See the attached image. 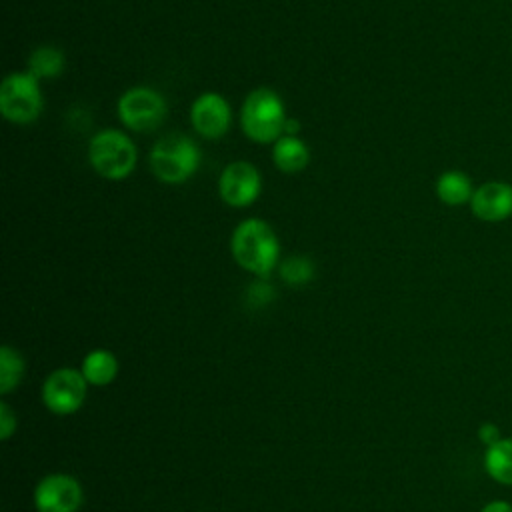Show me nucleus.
I'll return each instance as SVG.
<instances>
[{
  "mask_svg": "<svg viewBox=\"0 0 512 512\" xmlns=\"http://www.w3.org/2000/svg\"><path fill=\"white\" fill-rule=\"evenodd\" d=\"M484 468L498 484L512 486V438H502L486 448Z\"/></svg>",
  "mask_w": 512,
  "mask_h": 512,
  "instance_id": "obj_15",
  "label": "nucleus"
},
{
  "mask_svg": "<svg viewBox=\"0 0 512 512\" xmlns=\"http://www.w3.org/2000/svg\"><path fill=\"white\" fill-rule=\"evenodd\" d=\"M260 188L262 176L258 168L244 160L230 162L218 178L220 198L234 208L250 206L260 196Z\"/></svg>",
  "mask_w": 512,
  "mask_h": 512,
  "instance_id": "obj_8",
  "label": "nucleus"
},
{
  "mask_svg": "<svg viewBox=\"0 0 512 512\" xmlns=\"http://www.w3.org/2000/svg\"><path fill=\"white\" fill-rule=\"evenodd\" d=\"M434 190H436V196L442 204L456 208V206L470 204L476 186H474L472 178L466 172L446 170L436 178Z\"/></svg>",
  "mask_w": 512,
  "mask_h": 512,
  "instance_id": "obj_12",
  "label": "nucleus"
},
{
  "mask_svg": "<svg viewBox=\"0 0 512 512\" xmlns=\"http://www.w3.org/2000/svg\"><path fill=\"white\" fill-rule=\"evenodd\" d=\"M298 130H300L298 120L288 118V120H286V126H284V134H288V136H296V132H298Z\"/></svg>",
  "mask_w": 512,
  "mask_h": 512,
  "instance_id": "obj_22",
  "label": "nucleus"
},
{
  "mask_svg": "<svg viewBox=\"0 0 512 512\" xmlns=\"http://www.w3.org/2000/svg\"><path fill=\"white\" fill-rule=\"evenodd\" d=\"M286 110L282 98L272 88L252 90L240 110V124L244 134L260 144L276 142L284 134Z\"/></svg>",
  "mask_w": 512,
  "mask_h": 512,
  "instance_id": "obj_2",
  "label": "nucleus"
},
{
  "mask_svg": "<svg viewBox=\"0 0 512 512\" xmlns=\"http://www.w3.org/2000/svg\"><path fill=\"white\" fill-rule=\"evenodd\" d=\"M82 374L88 384L106 386L118 374V360L110 350H92L82 362Z\"/></svg>",
  "mask_w": 512,
  "mask_h": 512,
  "instance_id": "obj_14",
  "label": "nucleus"
},
{
  "mask_svg": "<svg viewBox=\"0 0 512 512\" xmlns=\"http://www.w3.org/2000/svg\"><path fill=\"white\" fill-rule=\"evenodd\" d=\"M24 376V360L22 356L10 348L2 346L0 348V392L8 394L14 390Z\"/></svg>",
  "mask_w": 512,
  "mask_h": 512,
  "instance_id": "obj_17",
  "label": "nucleus"
},
{
  "mask_svg": "<svg viewBox=\"0 0 512 512\" xmlns=\"http://www.w3.org/2000/svg\"><path fill=\"white\" fill-rule=\"evenodd\" d=\"M82 504V488L68 474H50L42 478L34 490V506L38 512H76Z\"/></svg>",
  "mask_w": 512,
  "mask_h": 512,
  "instance_id": "obj_10",
  "label": "nucleus"
},
{
  "mask_svg": "<svg viewBox=\"0 0 512 512\" xmlns=\"http://www.w3.org/2000/svg\"><path fill=\"white\" fill-rule=\"evenodd\" d=\"M44 100L38 78L26 72H12L0 86V112L8 122L30 124L42 112Z\"/></svg>",
  "mask_w": 512,
  "mask_h": 512,
  "instance_id": "obj_5",
  "label": "nucleus"
},
{
  "mask_svg": "<svg viewBox=\"0 0 512 512\" xmlns=\"http://www.w3.org/2000/svg\"><path fill=\"white\" fill-rule=\"evenodd\" d=\"M230 250L244 270L256 276H268L278 264L280 242L268 222L246 218L234 228Z\"/></svg>",
  "mask_w": 512,
  "mask_h": 512,
  "instance_id": "obj_1",
  "label": "nucleus"
},
{
  "mask_svg": "<svg viewBox=\"0 0 512 512\" xmlns=\"http://www.w3.org/2000/svg\"><path fill=\"white\" fill-rule=\"evenodd\" d=\"M88 158L100 176L108 180H122L134 170L138 152L130 136L122 130L106 128L92 136L88 144Z\"/></svg>",
  "mask_w": 512,
  "mask_h": 512,
  "instance_id": "obj_4",
  "label": "nucleus"
},
{
  "mask_svg": "<svg viewBox=\"0 0 512 512\" xmlns=\"http://www.w3.org/2000/svg\"><path fill=\"white\" fill-rule=\"evenodd\" d=\"M472 216L486 224H500L512 218V184L506 180H486L476 186L468 204Z\"/></svg>",
  "mask_w": 512,
  "mask_h": 512,
  "instance_id": "obj_9",
  "label": "nucleus"
},
{
  "mask_svg": "<svg viewBox=\"0 0 512 512\" xmlns=\"http://www.w3.org/2000/svg\"><path fill=\"white\" fill-rule=\"evenodd\" d=\"M118 118L134 132L156 130L166 118V100L150 86L128 88L118 100Z\"/></svg>",
  "mask_w": 512,
  "mask_h": 512,
  "instance_id": "obj_6",
  "label": "nucleus"
},
{
  "mask_svg": "<svg viewBox=\"0 0 512 512\" xmlns=\"http://www.w3.org/2000/svg\"><path fill=\"white\" fill-rule=\"evenodd\" d=\"M200 148L186 134H166L150 152L154 176L166 184L186 182L200 166Z\"/></svg>",
  "mask_w": 512,
  "mask_h": 512,
  "instance_id": "obj_3",
  "label": "nucleus"
},
{
  "mask_svg": "<svg viewBox=\"0 0 512 512\" xmlns=\"http://www.w3.org/2000/svg\"><path fill=\"white\" fill-rule=\"evenodd\" d=\"M64 68V54L54 46H40L28 58V72L40 78H56Z\"/></svg>",
  "mask_w": 512,
  "mask_h": 512,
  "instance_id": "obj_16",
  "label": "nucleus"
},
{
  "mask_svg": "<svg viewBox=\"0 0 512 512\" xmlns=\"http://www.w3.org/2000/svg\"><path fill=\"white\" fill-rule=\"evenodd\" d=\"M14 426H16V418H14V414L10 412V408L2 402V404H0V438H2V440L10 438L12 432H14Z\"/></svg>",
  "mask_w": 512,
  "mask_h": 512,
  "instance_id": "obj_19",
  "label": "nucleus"
},
{
  "mask_svg": "<svg viewBox=\"0 0 512 512\" xmlns=\"http://www.w3.org/2000/svg\"><path fill=\"white\" fill-rule=\"evenodd\" d=\"M86 378L80 370L58 368L54 370L42 386V402L54 414L66 416L76 412L86 396Z\"/></svg>",
  "mask_w": 512,
  "mask_h": 512,
  "instance_id": "obj_7",
  "label": "nucleus"
},
{
  "mask_svg": "<svg viewBox=\"0 0 512 512\" xmlns=\"http://www.w3.org/2000/svg\"><path fill=\"white\" fill-rule=\"evenodd\" d=\"M190 120L200 136L216 140L228 132L232 110L228 100L218 92H204L194 100L190 108Z\"/></svg>",
  "mask_w": 512,
  "mask_h": 512,
  "instance_id": "obj_11",
  "label": "nucleus"
},
{
  "mask_svg": "<svg viewBox=\"0 0 512 512\" xmlns=\"http://www.w3.org/2000/svg\"><path fill=\"white\" fill-rule=\"evenodd\" d=\"M272 160L282 172H300L306 168L310 152L298 136L282 134L272 146Z\"/></svg>",
  "mask_w": 512,
  "mask_h": 512,
  "instance_id": "obj_13",
  "label": "nucleus"
},
{
  "mask_svg": "<svg viewBox=\"0 0 512 512\" xmlns=\"http://www.w3.org/2000/svg\"><path fill=\"white\" fill-rule=\"evenodd\" d=\"M312 272H314L312 262L306 260V258H302V256H292V258H288V260L282 264V268H280L282 278H284L286 282H290V284L308 282V280L312 278Z\"/></svg>",
  "mask_w": 512,
  "mask_h": 512,
  "instance_id": "obj_18",
  "label": "nucleus"
},
{
  "mask_svg": "<svg viewBox=\"0 0 512 512\" xmlns=\"http://www.w3.org/2000/svg\"><path fill=\"white\" fill-rule=\"evenodd\" d=\"M478 438H480L486 446H492V444H496V442L502 440L498 426H496V424H490V422H486V424H482V426L478 428Z\"/></svg>",
  "mask_w": 512,
  "mask_h": 512,
  "instance_id": "obj_20",
  "label": "nucleus"
},
{
  "mask_svg": "<svg viewBox=\"0 0 512 512\" xmlns=\"http://www.w3.org/2000/svg\"><path fill=\"white\" fill-rule=\"evenodd\" d=\"M480 512H512V504L504 500H494V502H488Z\"/></svg>",
  "mask_w": 512,
  "mask_h": 512,
  "instance_id": "obj_21",
  "label": "nucleus"
}]
</instances>
